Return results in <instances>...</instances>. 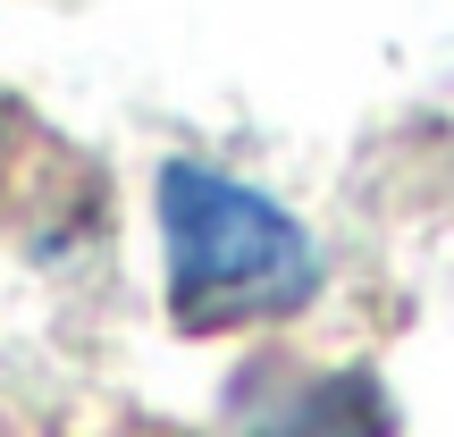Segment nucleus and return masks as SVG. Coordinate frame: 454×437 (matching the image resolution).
Segmentation results:
<instances>
[{
  "mask_svg": "<svg viewBox=\"0 0 454 437\" xmlns=\"http://www.w3.org/2000/svg\"><path fill=\"white\" fill-rule=\"evenodd\" d=\"M253 437H387V395L371 371L294 378L278 404L253 412Z\"/></svg>",
  "mask_w": 454,
  "mask_h": 437,
  "instance_id": "obj_2",
  "label": "nucleus"
},
{
  "mask_svg": "<svg viewBox=\"0 0 454 437\" xmlns=\"http://www.w3.org/2000/svg\"><path fill=\"white\" fill-rule=\"evenodd\" d=\"M0 144H9V118H0Z\"/></svg>",
  "mask_w": 454,
  "mask_h": 437,
  "instance_id": "obj_3",
  "label": "nucleus"
},
{
  "mask_svg": "<svg viewBox=\"0 0 454 437\" xmlns=\"http://www.w3.org/2000/svg\"><path fill=\"white\" fill-rule=\"evenodd\" d=\"M160 227H168V311L194 337L278 320V311L311 303V286H320L303 227L270 194L227 185L219 168L168 160L160 168Z\"/></svg>",
  "mask_w": 454,
  "mask_h": 437,
  "instance_id": "obj_1",
  "label": "nucleus"
}]
</instances>
